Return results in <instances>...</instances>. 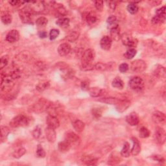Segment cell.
Segmentation results:
<instances>
[{
  "mask_svg": "<svg viewBox=\"0 0 166 166\" xmlns=\"http://www.w3.org/2000/svg\"><path fill=\"white\" fill-rule=\"evenodd\" d=\"M95 56L94 50L92 49H88L83 53L81 59V69L84 71H88L94 68L92 65V62L94 60Z\"/></svg>",
  "mask_w": 166,
  "mask_h": 166,
  "instance_id": "obj_1",
  "label": "cell"
},
{
  "mask_svg": "<svg viewBox=\"0 0 166 166\" xmlns=\"http://www.w3.org/2000/svg\"><path fill=\"white\" fill-rule=\"evenodd\" d=\"M52 102L49 101V100L44 98H41L38 101H37L36 103L30 106L28 109V111L29 112L40 114L45 111H47L50 105H52Z\"/></svg>",
  "mask_w": 166,
  "mask_h": 166,
  "instance_id": "obj_2",
  "label": "cell"
},
{
  "mask_svg": "<svg viewBox=\"0 0 166 166\" xmlns=\"http://www.w3.org/2000/svg\"><path fill=\"white\" fill-rule=\"evenodd\" d=\"M31 118L24 114L18 115L10 121L9 125L12 128H18V127H28L31 122Z\"/></svg>",
  "mask_w": 166,
  "mask_h": 166,
  "instance_id": "obj_3",
  "label": "cell"
},
{
  "mask_svg": "<svg viewBox=\"0 0 166 166\" xmlns=\"http://www.w3.org/2000/svg\"><path fill=\"white\" fill-rule=\"evenodd\" d=\"M121 40L122 41L123 45L129 47L130 48H135L138 43V41L136 38H134L131 34L127 33L121 35Z\"/></svg>",
  "mask_w": 166,
  "mask_h": 166,
  "instance_id": "obj_4",
  "label": "cell"
},
{
  "mask_svg": "<svg viewBox=\"0 0 166 166\" xmlns=\"http://www.w3.org/2000/svg\"><path fill=\"white\" fill-rule=\"evenodd\" d=\"M32 15H33V13H32L31 10L28 7V6L24 7L19 10V16H20L21 20L23 23L25 24L33 23L31 18Z\"/></svg>",
  "mask_w": 166,
  "mask_h": 166,
  "instance_id": "obj_5",
  "label": "cell"
},
{
  "mask_svg": "<svg viewBox=\"0 0 166 166\" xmlns=\"http://www.w3.org/2000/svg\"><path fill=\"white\" fill-rule=\"evenodd\" d=\"M129 86L132 90L141 92L144 88V81L139 77H134L129 81Z\"/></svg>",
  "mask_w": 166,
  "mask_h": 166,
  "instance_id": "obj_6",
  "label": "cell"
},
{
  "mask_svg": "<svg viewBox=\"0 0 166 166\" xmlns=\"http://www.w3.org/2000/svg\"><path fill=\"white\" fill-rule=\"evenodd\" d=\"M147 68V64L141 59H138L132 62L131 69L135 73H142Z\"/></svg>",
  "mask_w": 166,
  "mask_h": 166,
  "instance_id": "obj_7",
  "label": "cell"
},
{
  "mask_svg": "<svg viewBox=\"0 0 166 166\" xmlns=\"http://www.w3.org/2000/svg\"><path fill=\"white\" fill-rule=\"evenodd\" d=\"M154 139L155 142L160 145H163L166 140V133L165 130L160 127H158L156 128L155 134H154Z\"/></svg>",
  "mask_w": 166,
  "mask_h": 166,
  "instance_id": "obj_8",
  "label": "cell"
},
{
  "mask_svg": "<svg viewBox=\"0 0 166 166\" xmlns=\"http://www.w3.org/2000/svg\"><path fill=\"white\" fill-rule=\"evenodd\" d=\"M30 5H28V7L31 10L33 14H37L45 10V5L43 2H37V1H32L29 2Z\"/></svg>",
  "mask_w": 166,
  "mask_h": 166,
  "instance_id": "obj_9",
  "label": "cell"
},
{
  "mask_svg": "<svg viewBox=\"0 0 166 166\" xmlns=\"http://www.w3.org/2000/svg\"><path fill=\"white\" fill-rule=\"evenodd\" d=\"M152 120L156 125H164L166 122L165 115L160 111H155L152 114Z\"/></svg>",
  "mask_w": 166,
  "mask_h": 166,
  "instance_id": "obj_10",
  "label": "cell"
},
{
  "mask_svg": "<svg viewBox=\"0 0 166 166\" xmlns=\"http://www.w3.org/2000/svg\"><path fill=\"white\" fill-rule=\"evenodd\" d=\"M65 140L72 145L79 144L81 139L77 134L72 131H69L65 134Z\"/></svg>",
  "mask_w": 166,
  "mask_h": 166,
  "instance_id": "obj_11",
  "label": "cell"
},
{
  "mask_svg": "<svg viewBox=\"0 0 166 166\" xmlns=\"http://www.w3.org/2000/svg\"><path fill=\"white\" fill-rule=\"evenodd\" d=\"M5 39L9 43H15L20 39V33L16 29L10 30L6 35Z\"/></svg>",
  "mask_w": 166,
  "mask_h": 166,
  "instance_id": "obj_12",
  "label": "cell"
},
{
  "mask_svg": "<svg viewBox=\"0 0 166 166\" xmlns=\"http://www.w3.org/2000/svg\"><path fill=\"white\" fill-rule=\"evenodd\" d=\"M46 123L48 127L53 128L54 129H57L60 126L59 120L56 116H52V115H48L46 118Z\"/></svg>",
  "mask_w": 166,
  "mask_h": 166,
  "instance_id": "obj_13",
  "label": "cell"
},
{
  "mask_svg": "<svg viewBox=\"0 0 166 166\" xmlns=\"http://www.w3.org/2000/svg\"><path fill=\"white\" fill-rule=\"evenodd\" d=\"M112 44V40L108 36H104L100 41V46L102 49L108 51L110 50Z\"/></svg>",
  "mask_w": 166,
  "mask_h": 166,
  "instance_id": "obj_14",
  "label": "cell"
},
{
  "mask_svg": "<svg viewBox=\"0 0 166 166\" xmlns=\"http://www.w3.org/2000/svg\"><path fill=\"white\" fill-rule=\"evenodd\" d=\"M126 121L131 126H136L139 122L138 115L136 112H131L126 117Z\"/></svg>",
  "mask_w": 166,
  "mask_h": 166,
  "instance_id": "obj_15",
  "label": "cell"
},
{
  "mask_svg": "<svg viewBox=\"0 0 166 166\" xmlns=\"http://www.w3.org/2000/svg\"><path fill=\"white\" fill-rule=\"evenodd\" d=\"M131 140L133 143V146L131 152L133 156H137L141 152V145H140L139 140L135 137H132Z\"/></svg>",
  "mask_w": 166,
  "mask_h": 166,
  "instance_id": "obj_16",
  "label": "cell"
},
{
  "mask_svg": "<svg viewBox=\"0 0 166 166\" xmlns=\"http://www.w3.org/2000/svg\"><path fill=\"white\" fill-rule=\"evenodd\" d=\"M46 137L50 143H54L56 139V133L54 129L48 127L45 130Z\"/></svg>",
  "mask_w": 166,
  "mask_h": 166,
  "instance_id": "obj_17",
  "label": "cell"
},
{
  "mask_svg": "<svg viewBox=\"0 0 166 166\" xmlns=\"http://www.w3.org/2000/svg\"><path fill=\"white\" fill-rule=\"evenodd\" d=\"M153 74L158 79H165L166 77L165 68L161 65H157L153 70Z\"/></svg>",
  "mask_w": 166,
  "mask_h": 166,
  "instance_id": "obj_18",
  "label": "cell"
},
{
  "mask_svg": "<svg viewBox=\"0 0 166 166\" xmlns=\"http://www.w3.org/2000/svg\"><path fill=\"white\" fill-rule=\"evenodd\" d=\"M71 46L68 43H62L58 48V53L61 56L68 55L71 52Z\"/></svg>",
  "mask_w": 166,
  "mask_h": 166,
  "instance_id": "obj_19",
  "label": "cell"
},
{
  "mask_svg": "<svg viewBox=\"0 0 166 166\" xmlns=\"http://www.w3.org/2000/svg\"><path fill=\"white\" fill-rule=\"evenodd\" d=\"M52 7L55 9L56 14L59 15V16H64L67 15L68 12L66 8L64 7L63 5L56 3V2H52Z\"/></svg>",
  "mask_w": 166,
  "mask_h": 166,
  "instance_id": "obj_20",
  "label": "cell"
},
{
  "mask_svg": "<svg viewBox=\"0 0 166 166\" xmlns=\"http://www.w3.org/2000/svg\"><path fill=\"white\" fill-rule=\"evenodd\" d=\"M131 105V102L129 100H119L118 103L116 105V108L118 112H123Z\"/></svg>",
  "mask_w": 166,
  "mask_h": 166,
  "instance_id": "obj_21",
  "label": "cell"
},
{
  "mask_svg": "<svg viewBox=\"0 0 166 166\" xmlns=\"http://www.w3.org/2000/svg\"><path fill=\"white\" fill-rule=\"evenodd\" d=\"M114 63L110 62L108 64H103L101 62L97 63L96 64L94 65V68L99 71H106V70H110L111 68H113Z\"/></svg>",
  "mask_w": 166,
  "mask_h": 166,
  "instance_id": "obj_22",
  "label": "cell"
},
{
  "mask_svg": "<svg viewBox=\"0 0 166 166\" xmlns=\"http://www.w3.org/2000/svg\"><path fill=\"white\" fill-rule=\"evenodd\" d=\"M72 126L76 132H82L85 129V124L80 119H75L72 122Z\"/></svg>",
  "mask_w": 166,
  "mask_h": 166,
  "instance_id": "obj_23",
  "label": "cell"
},
{
  "mask_svg": "<svg viewBox=\"0 0 166 166\" xmlns=\"http://www.w3.org/2000/svg\"><path fill=\"white\" fill-rule=\"evenodd\" d=\"M110 38L112 40L114 41H119L121 39V35H120V28L119 25L116 27H114L110 30Z\"/></svg>",
  "mask_w": 166,
  "mask_h": 166,
  "instance_id": "obj_24",
  "label": "cell"
},
{
  "mask_svg": "<svg viewBox=\"0 0 166 166\" xmlns=\"http://www.w3.org/2000/svg\"><path fill=\"white\" fill-rule=\"evenodd\" d=\"M82 162L87 165H95L98 164V159L93 156L88 155L85 156L82 159Z\"/></svg>",
  "mask_w": 166,
  "mask_h": 166,
  "instance_id": "obj_25",
  "label": "cell"
},
{
  "mask_svg": "<svg viewBox=\"0 0 166 166\" xmlns=\"http://www.w3.org/2000/svg\"><path fill=\"white\" fill-rule=\"evenodd\" d=\"M61 110H62V109L60 105L52 103L47 111L48 112L49 115H52V116H56L57 114H59V112Z\"/></svg>",
  "mask_w": 166,
  "mask_h": 166,
  "instance_id": "obj_26",
  "label": "cell"
},
{
  "mask_svg": "<svg viewBox=\"0 0 166 166\" xmlns=\"http://www.w3.org/2000/svg\"><path fill=\"white\" fill-rule=\"evenodd\" d=\"M72 145L70 144L68 142H67L66 140L64 141H62L59 143L58 145V149L59 151L61 152H66L69 151V149H71Z\"/></svg>",
  "mask_w": 166,
  "mask_h": 166,
  "instance_id": "obj_27",
  "label": "cell"
},
{
  "mask_svg": "<svg viewBox=\"0 0 166 166\" xmlns=\"http://www.w3.org/2000/svg\"><path fill=\"white\" fill-rule=\"evenodd\" d=\"M106 23L108 24V29H109L110 30L114 27H116L118 26V19L115 16H110L107 18L106 20Z\"/></svg>",
  "mask_w": 166,
  "mask_h": 166,
  "instance_id": "obj_28",
  "label": "cell"
},
{
  "mask_svg": "<svg viewBox=\"0 0 166 166\" xmlns=\"http://www.w3.org/2000/svg\"><path fill=\"white\" fill-rule=\"evenodd\" d=\"M89 93H90V96L92 98H98L99 96L103 95L104 90H102L100 88L95 87V88H90L88 90Z\"/></svg>",
  "mask_w": 166,
  "mask_h": 166,
  "instance_id": "obj_29",
  "label": "cell"
},
{
  "mask_svg": "<svg viewBox=\"0 0 166 166\" xmlns=\"http://www.w3.org/2000/svg\"><path fill=\"white\" fill-rule=\"evenodd\" d=\"M112 86L113 88H115L116 89H119V90H122L124 87V82L120 77L114 78L112 82Z\"/></svg>",
  "mask_w": 166,
  "mask_h": 166,
  "instance_id": "obj_30",
  "label": "cell"
},
{
  "mask_svg": "<svg viewBox=\"0 0 166 166\" xmlns=\"http://www.w3.org/2000/svg\"><path fill=\"white\" fill-rule=\"evenodd\" d=\"M50 83L49 81H42L40 82L36 86V90H38L39 92H42L44 90H47V89L49 87Z\"/></svg>",
  "mask_w": 166,
  "mask_h": 166,
  "instance_id": "obj_31",
  "label": "cell"
},
{
  "mask_svg": "<svg viewBox=\"0 0 166 166\" xmlns=\"http://www.w3.org/2000/svg\"><path fill=\"white\" fill-rule=\"evenodd\" d=\"M80 35V33L79 31H77V30H73L70 33H69V35L66 36V39L71 42H74L75 41H76L78 39Z\"/></svg>",
  "mask_w": 166,
  "mask_h": 166,
  "instance_id": "obj_32",
  "label": "cell"
},
{
  "mask_svg": "<svg viewBox=\"0 0 166 166\" xmlns=\"http://www.w3.org/2000/svg\"><path fill=\"white\" fill-rule=\"evenodd\" d=\"M131 155L130 145L128 142H125L123 149L121 151V156L124 158H128Z\"/></svg>",
  "mask_w": 166,
  "mask_h": 166,
  "instance_id": "obj_33",
  "label": "cell"
},
{
  "mask_svg": "<svg viewBox=\"0 0 166 166\" xmlns=\"http://www.w3.org/2000/svg\"><path fill=\"white\" fill-rule=\"evenodd\" d=\"M121 161V159L120 157H119L118 155H117L116 153H113L112 154L109 158H108V164L114 165H116L120 163Z\"/></svg>",
  "mask_w": 166,
  "mask_h": 166,
  "instance_id": "obj_34",
  "label": "cell"
},
{
  "mask_svg": "<svg viewBox=\"0 0 166 166\" xmlns=\"http://www.w3.org/2000/svg\"><path fill=\"white\" fill-rule=\"evenodd\" d=\"M69 23H70L69 19L68 18H64V17H62L59 18V20H57V21L56 22V24L57 25L64 28L68 27L69 25Z\"/></svg>",
  "mask_w": 166,
  "mask_h": 166,
  "instance_id": "obj_35",
  "label": "cell"
},
{
  "mask_svg": "<svg viewBox=\"0 0 166 166\" xmlns=\"http://www.w3.org/2000/svg\"><path fill=\"white\" fill-rule=\"evenodd\" d=\"M10 133V130L7 127H1V142L2 143L5 142Z\"/></svg>",
  "mask_w": 166,
  "mask_h": 166,
  "instance_id": "obj_36",
  "label": "cell"
},
{
  "mask_svg": "<svg viewBox=\"0 0 166 166\" xmlns=\"http://www.w3.org/2000/svg\"><path fill=\"white\" fill-rule=\"evenodd\" d=\"M85 18L87 23L90 25L94 24L98 21V18L96 15H95V14L93 13V12H88L86 15Z\"/></svg>",
  "mask_w": 166,
  "mask_h": 166,
  "instance_id": "obj_37",
  "label": "cell"
},
{
  "mask_svg": "<svg viewBox=\"0 0 166 166\" xmlns=\"http://www.w3.org/2000/svg\"><path fill=\"white\" fill-rule=\"evenodd\" d=\"M138 2H131L128 5H127V10L131 15H135L138 12L139 8L136 3Z\"/></svg>",
  "mask_w": 166,
  "mask_h": 166,
  "instance_id": "obj_38",
  "label": "cell"
},
{
  "mask_svg": "<svg viewBox=\"0 0 166 166\" xmlns=\"http://www.w3.org/2000/svg\"><path fill=\"white\" fill-rule=\"evenodd\" d=\"M120 99L118 98H104L100 99L99 101L102 103H105L108 105H116L118 102L119 101Z\"/></svg>",
  "mask_w": 166,
  "mask_h": 166,
  "instance_id": "obj_39",
  "label": "cell"
},
{
  "mask_svg": "<svg viewBox=\"0 0 166 166\" xmlns=\"http://www.w3.org/2000/svg\"><path fill=\"white\" fill-rule=\"evenodd\" d=\"M25 153H26V149L23 147H20L13 152V153H12V156L15 158L18 159L22 157Z\"/></svg>",
  "mask_w": 166,
  "mask_h": 166,
  "instance_id": "obj_40",
  "label": "cell"
},
{
  "mask_svg": "<svg viewBox=\"0 0 166 166\" xmlns=\"http://www.w3.org/2000/svg\"><path fill=\"white\" fill-rule=\"evenodd\" d=\"M137 53V51L135 49V48H130L126 52V53L124 54V56L127 59H132L134 57L136 56Z\"/></svg>",
  "mask_w": 166,
  "mask_h": 166,
  "instance_id": "obj_41",
  "label": "cell"
},
{
  "mask_svg": "<svg viewBox=\"0 0 166 166\" xmlns=\"http://www.w3.org/2000/svg\"><path fill=\"white\" fill-rule=\"evenodd\" d=\"M48 19L44 16H40L36 20V25L38 27H44L48 24Z\"/></svg>",
  "mask_w": 166,
  "mask_h": 166,
  "instance_id": "obj_42",
  "label": "cell"
},
{
  "mask_svg": "<svg viewBox=\"0 0 166 166\" xmlns=\"http://www.w3.org/2000/svg\"><path fill=\"white\" fill-rule=\"evenodd\" d=\"M150 131L149 130L145 127H142L139 131V137L142 138H147L150 136Z\"/></svg>",
  "mask_w": 166,
  "mask_h": 166,
  "instance_id": "obj_43",
  "label": "cell"
},
{
  "mask_svg": "<svg viewBox=\"0 0 166 166\" xmlns=\"http://www.w3.org/2000/svg\"><path fill=\"white\" fill-rule=\"evenodd\" d=\"M165 17L160 16L158 15H155L154 17L152 18V20H151L152 23L154 24V25L162 24L165 22Z\"/></svg>",
  "mask_w": 166,
  "mask_h": 166,
  "instance_id": "obj_44",
  "label": "cell"
},
{
  "mask_svg": "<svg viewBox=\"0 0 166 166\" xmlns=\"http://www.w3.org/2000/svg\"><path fill=\"white\" fill-rule=\"evenodd\" d=\"M12 20V18L11 15H10L9 13H7V12H6V13L3 14L2 16V21L5 25H9L11 23Z\"/></svg>",
  "mask_w": 166,
  "mask_h": 166,
  "instance_id": "obj_45",
  "label": "cell"
},
{
  "mask_svg": "<svg viewBox=\"0 0 166 166\" xmlns=\"http://www.w3.org/2000/svg\"><path fill=\"white\" fill-rule=\"evenodd\" d=\"M93 118L95 119H99L102 116V110L100 108H93L92 110Z\"/></svg>",
  "mask_w": 166,
  "mask_h": 166,
  "instance_id": "obj_46",
  "label": "cell"
},
{
  "mask_svg": "<svg viewBox=\"0 0 166 166\" xmlns=\"http://www.w3.org/2000/svg\"><path fill=\"white\" fill-rule=\"evenodd\" d=\"M46 155V151H44V148L42 147V146L40 144H38L37 146V149H36V156L38 158H44Z\"/></svg>",
  "mask_w": 166,
  "mask_h": 166,
  "instance_id": "obj_47",
  "label": "cell"
},
{
  "mask_svg": "<svg viewBox=\"0 0 166 166\" xmlns=\"http://www.w3.org/2000/svg\"><path fill=\"white\" fill-rule=\"evenodd\" d=\"M60 31L59 29H53L50 31L49 33V39L51 40H54L59 36Z\"/></svg>",
  "mask_w": 166,
  "mask_h": 166,
  "instance_id": "obj_48",
  "label": "cell"
},
{
  "mask_svg": "<svg viewBox=\"0 0 166 166\" xmlns=\"http://www.w3.org/2000/svg\"><path fill=\"white\" fill-rule=\"evenodd\" d=\"M32 135H33V136L35 139H38L42 135V130L40 126H36L34 130L33 131V132H32Z\"/></svg>",
  "mask_w": 166,
  "mask_h": 166,
  "instance_id": "obj_49",
  "label": "cell"
},
{
  "mask_svg": "<svg viewBox=\"0 0 166 166\" xmlns=\"http://www.w3.org/2000/svg\"><path fill=\"white\" fill-rule=\"evenodd\" d=\"M9 64V57L7 56H3L1 58L0 60V68L2 70L6 66L8 65Z\"/></svg>",
  "mask_w": 166,
  "mask_h": 166,
  "instance_id": "obj_50",
  "label": "cell"
},
{
  "mask_svg": "<svg viewBox=\"0 0 166 166\" xmlns=\"http://www.w3.org/2000/svg\"><path fill=\"white\" fill-rule=\"evenodd\" d=\"M95 7L99 12H102L103 10V1H95L94 2Z\"/></svg>",
  "mask_w": 166,
  "mask_h": 166,
  "instance_id": "obj_51",
  "label": "cell"
},
{
  "mask_svg": "<svg viewBox=\"0 0 166 166\" xmlns=\"http://www.w3.org/2000/svg\"><path fill=\"white\" fill-rule=\"evenodd\" d=\"M129 69V65L127 64L126 63H123V64H121L119 65V72L121 73H126L127 71H128Z\"/></svg>",
  "mask_w": 166,
  "mask_h": 166,
  "instance_id": "obj_52",
  "label": "cell"
},
{
  "mask_svg": "<svg viewBox=\"0 0 166 166\" xmlns=\"http://www.w3.org/2000/svg\"><path fill=\"white\" fill-rule=\"evenodd\" d=\"M165 6H163V7L159 8L158 9L156 10V15L160 16H163V17H165Z\"/></svg>",
  "mask_w": 166,
  "mask_h": 166,
  "instance_id": "obj_53",
  "label": "cell"
},
{
  "mask_svg": "<svg viewBox=\"0 0 166 166\" xmlns=\"http://www.w3.org/2000/svg\"><path fill=\"white\" fill-rule=\"evenodd\" d=\"M81 89L83 91H88L89 89H90V83H89V82L86 81H85L81 82Z\"/></svg>",
  "mask_w": 166,
  "mask_h": 166,
  "instance_id": "obj_54",
  "label": "cell"
},
{
  "mask_svg": "<svg viewBox=\"0 0 166 166\" xmlns=\"http://www.w3.org/2000/svg\"><path fill=\"white\" fill-rule=\"evenodd\" d=\"M151 158L152 160H154L159 162H164V161H165L164 158L163 156H162L161 155H152L151 156Z\"/></svg>",
  "mask_w": 166,
  "mask_h": 166,
  "instance_id": "obj_55",
  "label": "cell"
},
{
  "mask_svg": "<svg viewBox=\"0 0 166 166\" xmlns=\"http://www.w3.org/2000/svg\"><path fill=\"white\" fill-rule=\"evenodd\" d=\"M9 3L12 7H18V6H20L22 4H24L25 2L18 1V0H12V1H9Z\"/></svg>",
  "mask_w": 166,
  "mask_h": 166,
  "instance_id": "obj_56",
  "label": "cell"
},
{
  "mask_svg": "<svg viewBox=\"0 0 166 166\" xmlns=\"http://www.w3.org/2000/svg\"><path fill=\"white\" fill-rule=\"evenodd\" d=\"M107 3L108 4V7H109L112 10H114L115 9H116V8L117 7V3L116 2L110 1V2H108Z\"/></svg>",
  "mask_w": 166,
  "mask_h": 166,
  "instance_id": "obj_57",
  "label": "cell"
},
{
  "mask_svg": "<svg viewBox=\"0 0 166 166\" xmlns=\"http://www.w3.org/2000/svg\"><path fill=\"white\" fill-rule=\"evenodd\" d=\"M38 36L40 38H46L48 36V33L45 31H42L38 32Z\"/></svg>",
  "mask_w": 166,
  "mask_h": 166,
  "instance_id": "obj_58",
  "label": "cell"
}]
</instances>
